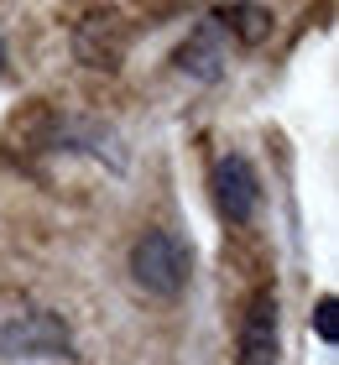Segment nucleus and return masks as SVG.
<instances>
[{"label": "nucleus", "mask_w": 339, "mask_h": 365, "mask_svg": "<svg viewBox=\"0 0 339 365\" xmlns=\"http://www.w3.org/2000/svg\"><path fill=\"white\" fill-rule=\"evenodd\" d=\"M0 355L6 360H63V355H74V329L53 308H26L0 324Z\"/></svg>", "instance_id": "obj_2"}, {"label": "nucleus", "mask_w": 339, "mask_h": 365, "mask_svg": "<svg viewBox=\"0 0 339 365\" xmlns=\"http://www.w3.org/2000/svg\"><path fill=\"white\" fill-rule=\"evenodd\" d=\"M282 360V319H277V287H261L241 313L235 334V365H277Z\"/></svg>", "instance_id": "obj_6"}, {"label": "nucleus", "mask_w": 339, "mask_h": 365, "mask_svg": "<svg viewBox=\"0 0 339 365\" xmlns=\"http://www.w3.org/2000/svg\"><path fill=\"white\" fill-rule=\"evenodd\" d=\"M173 63H178L183 73H193V78H203V84H214V78L225 73V47L214 42V31H209V26H198L193 37L173 53Z\"/></svg>", "instance_id": "obj_7"}, {"label": "nucleus", "mask_w": 339, "mask_h": 365, "mask_svg": "<svg viewBox=\"0 0 339 365\" xmlns=\"http://www.w3.org/2000/svg\"><path fill=\"white\" fill-rule=\"evenodd\" d=\"M131 53V26L121 11H89L74 26V58L94 73H115Z\"/></svg>", "instance_id": "obj_5"}, {"label": "nucleus", "mask_w": 339, "mask_h": 365, "mask_svg": "<svg viewBox=\"0 0 339 365\" xmlns=\"http://www.w3.org/2000/svg\"><path fill=\"white\" fill-rule=\"evenodd\" d=\"M58 120H63V115L47 105V99H31V105H21V110L6 120V130H0V157L16 162V168H31L37 157H53Z\"/></svg>", "instance_id": "obj_4"}, {"label": "nucleus", "mask_w": 339, "mask_h": 365, "mask_svg": "<svg viewBox=\"0 0 339 365\" xmlns=\"http://www.w3.org/2000/svg\"><path fill=\"white\" fill-rule=\"evenodd\" d=\"M313 329H318V339H324V344L339 339V303H334V297H318V308H313Z\"/></svg>", "instance_id": "obj_9"}, {"label": "nucleus", "mask_w": 339, "mask_h": 365, "mask_svg": "<svg viewBox=\"0 0 339 365\" xmlns=\"http://www.w3.org/2000/svg\"><path fill=\"white\" fill-rule=\"evenodd\" d=\"M214 21L230 31L235 42H246V47H256V42H266L271 37V16L266 6H214Z\"/></svg>", "instance_id": "obj_8"}, {"label": "nucleus", "mask_w": 339, "mask_h": 365, "mask_svg": "<svg viewBox=\"0 0 339 365\" xmlns=\"http://www.w3.org/2000/svg\"><path fill=\"white\" fill-rule=\"evenodd\" d=\"M209 198H214V209H219L225 225H251V220H256L261 178H256V168H251V157H241V152L219 157L209 168Z\"/></svg>", "instance_id": "obj_3"}, {"label": "nucleus", "mask_w": 339, "mask_h": 365, "mask_svg": "<svg viewBox=\"0 0 339 365\" xmlns=\"http://www.w3.org/2000/svg\"><path fill=\"white\" fill-rule=\"evenodd\" d=\"M193 277V245L178 230H141L131 245V282L146 297H178Z\"/></svg>", "instance_id": "obj_1"}, {"label": "nucleus", "mask_w": 339, "mask_h": 365, "mask_svg": "<svg viewBox=\"0 0 339 365\" xmlns=\"http://www.w3.org/2000/svg\"><path fill=\"white\" fill-rule=\"evenodd\" d=\"M0 68H6V42H0Z\"/></svg>", "instance_id": "obj_10"}]
</instances>
